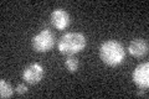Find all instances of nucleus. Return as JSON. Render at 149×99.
Masks as SVG:
<instances>
[{"label":"nucleus","instance_id":"f257e3e1","mask_svg":"<svg viewBox=\"0 0 149 99\" xmlns=\"http://www.w3.org/2000/svg\"><path fill=\"white\" fill-rule=\"evenodd\" d=\"M100 57L107 66L117 67L125 60V50L120 42L116 40L104 41L100 47Z\"/></svg>","mask_w":149,"mask_h":99},{"label":"nucleus","instance_id":"f03ea898","mask_svg":"<svg viewBox=\"0 0 149 99\" xmlns=\"http://www.w3.org/2000/svg\"><path fill=\"white\" fill-rule=\"evenodd\" d=\"M87 45L86 36L81 32H67L58 40L57 48L62 55L74 56L85 50Z\"/></svg>","mask_w":149,"mask_h":99},{"label":"nucleus","instance_id":"7ed1b4c3","mask_svg":"<svg viewBox=\"0 0 149 99\" xmlns=\"http://www.w3.org/2000/svg\"><path fill=\"white\" fill-rule=\"evenodd\" d=\"M31 45H32V48L39 53L49 52L55 46V35L52 34L51 30L44 29L32 37Z\"/></svg>","mask_w":149,"mask_h":99},{"label":"nucleus","instance_id":"20e7f679","mask_svg":"<svg viewBox=\"0 0 149 99\" xmlns=\"http://www.w3.org/2000/svg\"><path fill=\"white\" fill-rule=\"evenodd\" d=\"M45 69L40 63H31L25 67L22 72V79L29 84H37L44 78Z\"/></svg>","mask_w":149,"mask_h":99},{"label":"nucleus","instance_id":"39448f33","mask_svg":"<svg viewBox=\"0 0 149 99\" xmlns=\"http://www.w3.org/2000/svg\"><path fill=\"white\" fill-rule=\"evenodd\" d=\"M133 82L141 89H147L149 87V63L138 64L133 71Z\"/></svg>","mask_w":149,"mask_h":99},{"label":"nucleus","instance_id":"423d86ee","mask_svg":"<svg viewBox=\"0 0 149 99\" xmlns=\"http://www.w3.org/2000/svg\"><path fill=\"white\" fill-rule=\"evenodd\" d=\"M51 24L54 25L55 29L57 30H65L70 25V15L65 9H55L51 12Z\"/></svg>","mask_w":149,"mask_h":99},{"label":"nucleus","instance_id":"0eeeda50","mask_svg":"<svg viewBox=\"0 0 149 99\" xmlns=\"http://www.w3.org/2000/svg\"><path fill=\"white\" fill-rule=\"evenodd\" d=\"M129 53L136 58H142L148 55V42L144 39H134L128 46Z\"/></svg>","mask_w":149,"mask_h":99},{"label":"nucleus","instance_id":"6e6552de","mask_svg":"<svg viewBox=\"0 0 149 99\" xmlns=\"http://www.w3.org/2000/svg\"><path fill=\"white\" fill-rule=\"evenodd\" d=\"M13 94H14L13 87L5 81V79H1V81H0V97L3 99L4 98H11Z\"/></svg>","mask_w":149,"mask_h":99},{"label":"nucleus","instance_id":"1a4fd4ad","mask_svg":"<svg viewBox=\"0 0 149 99\" xmlns=\"http://www.w3.org/2000/svg\"><path fill=\"white\" fill-rule=\"evenodd\" d=\"M65 67L67 68L68 72L74 73L78 69V60L74 56H67V58L65 60Z\"/></svg>","mask_w":149,"mask_h":99},{"label":"nucleus","instance_id":"9d476101","mask_svg":"<svg viewBox=\"0 0 149 99\" xmlns=\"http://www.w3.org/2000/svg\"><path fill=\"white\" fill-rule=\"evenodd\" d=\"M15 92L19 94V96H24V94L27 93V87L25 86L24 83H20V84H17V86H16Z\"/></svg>","mask_w":149,"mask_h":99}]
</instances>
